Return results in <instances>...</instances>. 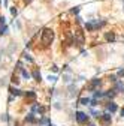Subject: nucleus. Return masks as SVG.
Here are the masks:
<instances>
[{
  "instance_id": "18",
  "label": "nucleus",
  "mask_w": 124,
  "mask_h": 126,
  "mask_svg": "<svg viewBox=\"0 0 124 126\" xmlns=\"http://www.w3.org/2000/svg\"><path fill=\"white\" fill-rule=\"evenodd\" d=\"M115 90H124V84L121 81H117L115 83Z\"/></svg>"
},
{
  "instance_id": "26",
  "label": "nucleus",
  "mask_w": 124,
  "mask_h": 126,
  "mask_svg": "<svg viewBox=\"0 0 124 126\" xmlns=\"http://www.w3.org/2000/svg\"><path fill=\"white\" fill-rule=\"evenodd\" d=\"M63 81L64 83H70V75H63Z\"/></svg>"
},
{
  "instance_id": "39",
  "label": "nucleus",
  "mask_w": 124,
  "mask_h": 126,
  "mask_svg": "<svg viewBox=\"0 0 124 126\" xmlns=\"http://www.w3.org/2000/svg\"><path fill=\"white\" fill-rule=\"evenodd\" d=\"M2 54H3V51H2V50H0V60H2Z\"/></svg>"
},
{
  "instance_id": "27",
  "label": "nucleus",
  "mask_w": 124,
  "mask_h": 126,
  "mask_svg": "<svg viewBox=\"0 0 124 126\" xmlns=\"http://www.w3.org/2000/svg\"><path fill=\"white\" fill-rule=\"evenodd\" d=\"M117 77H118V75H109V80H111L112 83H117V81H118V80H117Z\"/></svg>"
},
{
  "instance_id": "2",
  "label": "nucleus",
  "mask_w": 124,
  "mask_h": 126,
  "mask_svg": "<svg viewBox=\"0 0 124 126\" xmlns=\"http://www.w3.org/2000/svg\"><path fill=\"white\" fill-rule=\"evenodd\" d=\"M76 122L79 123V125H85L88 123V114L87 113H84V111H76Z\"/></svg>"
},
{
  "instance_id": "12",
  "label": "nucleus",
  "mask_w": 124,
  "mask_h": 126,
  "mask_svg": "<svg viewBox=\"0 0 124 126\" xmlns=\"http://www.w3.org/2000/svg\"><path fill=\"white\" fill-rule=\"evenodd\" d=\"M24 96H26L27 99H35V98H36V93H35L33 90H30V92H26Z\"/></svg>"
},
{
  "instance_id": "16",
  "label": "nucleus",
  "mask_w": 124,
  "mask_h": 126,
  "mask_svg": "<svg viewBox=\"0 0 124 126\" xmlns=\"http://www.w3.org/2000/svg\"><path fill=\"white\" fill-rule=\"evenodd\" d=\"M79 104L81 105H88V104H91V101H90L88 98H81L79 99Z\"/></svg>"
},
{
  "instance_id": "10",
  "label": "nucleus",
  "mask_w": 124,
  "mask_h": 126,
  "mask_svg": "<svg viewBox=\"0 0 124 126\" xmlns=\"http://www.w3.org/2000/svg\"><path fill=\"white\" fill-rule=\"evenodd\" d=\"M21 75H22V78H26V80H30V77H31V74L27 71V69H24V68H22L21 69Z\"/></svg>"
},
{
  "instance_id": "38",
  "label": "nucleus",
  "mask_w": 124,
  "mask_h": 126,
  "mask_svg": "<svg viewBox=\"0 0 124 126\" xmlns=\"http://www.w3.org/2000/svg\"><path fill=\"white\" fill-rule=\"evenodd\" d=\"M87 125H88V126H96V125H94V123H90V122H88V123H87Z\"/></svg>"
},
{
  "instance_id": "31",
  "label": "nucleus",
  "mask_w": 124,
  "mask_h": 126,
  "mask_svg": "<svg viewBox=\"0 0 124 126\" xmlns=\"http://www.w3.org/2000/svg\"><path fill=\"white\" fill-rule=\"evenodd\" d=\"M6 80H8V78H2V81H0V86H5V84H6Z\"/></svg>"
},
{
  "instance_id": "3",
  "label": "nucleus",
  "mask_w": 124,
  "mask_h": 126,
  "mask_svg": "<svg viewBox=\"0 0 124 126\" xmlns=\"http://www.w3.org/2000/svg\"><path fill=\"white\" fill-rule=\"evenodd\" d=\"M75 42L78 45H84V33L81 29H76L75 30Z\"/></svg>"
},
{
  "instance_id": "13",
  "label": "nucleus",
  "mask_w": 124,
  "mask_h": 126,
  "mask_svg": "<svg viewBox=\"0 0 124 126\" xmlns=\"http://www.w3.org/2000/svg\"><path fill=\"white\" fill-rule=\"evenodd\" d=\"M69 90H70V93H69V96H70V98H73V96L76 95V86H75V84H70V87H69Z\"/></svg>"
},
{
  "instance_id": "29",
  "label": "nucleus",
  "mask_w": 124,
  "mask_h": 126,
  "mask_svg": "<svg viewBox=\"0 0 124 126\" xmlns=\"http://www.w3.org/2000/svg\"><path fill=\"white\" fill-rule=\"evenodd\" d=\"M48 80H49L51 83H54V81H57V77H54V75L51 77V75H49V77H48Z\"/></svg>"
},
{
  "instance_id": "14",
  "label": "nucleus",
  "mask_w": 124,
  "mask_h": 126,
  "mask_svg": "<svg viewBox=\"0 0 124 126\" xmlns=\"http://www.w3.org/2000/svg\"><path fill=\"white\" fill-rule=\"evenodd\" d=\"M26 122H29V123H35V114H33V113L27 114V116H26Z\"/></svg>"
},
{
  "instance_id": "21",
  "label": "nucleus",
  "mask_w": 124,
  "mask_h": 126,
  "mask_svg": "<svg viewBox=\"0 0 124 126\" xmlns=\"http://www.w3.org/2000/svg\"><path fill=\"white\" fill-rule=\"evenodd\" d=\"M39 108H41V105H39V104L31 105V113H36V111H39Z\"/></svg>"
},
{
  "instance_id": "34",
  "label": "nucleus",
  "mask_w": 124,
  "mask_h": 126,
  "mask_svg": "<svg viewBox=\"0 0 124 126\" xmlns=\"http://www.w3.org/2000/svg\"><path fill=\"white\" fill-rule=\"evenodd\" d=\"M55 108H57V110H60V108H61V105H60V102H55V105H54Z\"/></svg>"
},
{
  "instance_id": "4",
  "label": "nucleus",
  "mask_w": 124,
  "mask_h": 126,
  "mask_svg": "<svg viewBox=\"0 0 124 126\" xmlns=\"http://www.w3.org/2000/svg\"><path fill=\"white\" fill-rule=\"evenodd\" d=\"M100 84H102V80H100V78H93L91 83L88 84V90L93 92V90H96L97 87H100Z\"/></svg>"
},
{
  "instance_id": "32",
  "label": "nucleus",
  "mask_w": 124,
  "mask_h": 126,
  "mask_svg": "<svg viewBox=\"0 0 124 126\" xmlns=\"http://www.w3.org/2000/svg\"><path fill=\"white\" fill-rule=\"evenodd\" d=\"M117 75H118V77H121V75H124V69H120V71H118V74H117Z\"/></svg>"
},
{
  "instance_id": "5",
  "label": "nucleus",
  "mask_w": 124,
  "mask_h": 126,
  "mask_svg": "<svg viewBox=\"0 0 124 126\" xmlns=\"http://www.w3.org/2000/svg\"><path fill=\"white\" fill-rule=\"evenodd\" d=\"M100 122H102L105 126H109L111 122H112V117H111V113H105L100 116Z\"/></svg>"
},
{
  "instance_id": "24",
  "label": "nucleus",
  "mask_w": 124,
  "mask_h": 126,
  "mask_svg": "<svg viewBox=\"0 0 124 126\" xmlns=\"http://www.w3.org/2000/svg\"><path fill=\"white\" fill-rule=\"evenodd\" d=\"M10 14H12L14 17H16V14H18V9H16V8H10Z\"/></svg>"
},
{
  "instance_id": "11",
  "label": "nucleus",
  "mask_w": 124,
  "mask_h": 126,
  "mask_svg": "<svg viewBox=\"0 0 124 126\" xmlns=\"http://www.w3.org/2000/svg\"><path fill=\"white\" fill-rule=\"evenodd\" d=\"M31 75H33V78H35L37 83L41 81V78H42V77H41V72H39L37 69H35V71H33V72H31Z\"/></svg>"
},
{
  "instance_id": "9",
  "label": "nucleus",
  "mask_w": 124,
  "mask_h": 126,
  "mask_svg": "<svg viewBox=\"0 0 124 126\" xmlns=\"http://www.w3.org/2000/svg\"><path fill=\"white\" fill-rule=\"evenodd\" d=\"M105 39H106V41H108V42H114L115 41V35H114V33H106V35H105Z\"/></svg>"
},
{
  "instance_id": "36",
  "label": "nucleus",
  "mask_w": 124,
  "mask_h": 126,
  "mask_svg": "<svg viewBox=\"0 0 124 126\" xmlns=\"http://www.w3.org/2000/svg\"><path fill=\"white\" fill-rule=\"evenodd\" d=\"M120 114H121L123 117H124V108H121V111H120Z\"/></svg>"
},
{
  "instance_id": "28",
  "label": "nucleus",
  "mask_w": 124,
  "mask_h": 126,
  "mask_svg": "<svg viewBox=\"0 0 124 126\" xmlns=\"http://www.w3.org/2000/svg\"><path fill=\"white\" fill-rule=\"evenodd\" d=\"M6 24V18L5 17H0V26H5Z\"/></svg>"
},
{
  "instance_id": "35",
  "label": "nucleus",
  "mask_w": 124,
  "mask_h": 126,
  "mask_svg": "<svg viewBox=\"0 0 124 126\" xmlns=\"http://www.w3.org/2000/svg\"><path fill=\"white\" fill-rule=\"evenodd\" d=\"M52 72H58V66L54 65V66H52Z\"/></svg>"
},
{
  "instance_id": "7",
  "label": "nucleus",
  "mask_w": 124,
  "mask_h": 126,
  "mask_svg": "<svg viewBox=\"0 0 124 126\" xmlns=\"http://www.w3.org/2000/svg\"><path fill=\"white\" fill-rule=\"evenodd\" d=\"M9 92H10V95H12V96H21L22 95V92L18 87H14V86H10V87H9Z\"/></svg>"
},
{
  "instance_id": "33",
  "label": "nucleus",
  "mask_w": 124,
  "mask_h": 126,
  "mask_svg": "<svg viewBox=\"0 0 124 126\" xmlns=\"http://www.w3.org/2000/svg\"><path fill=\"white\" fill-rule=\"evenodd\" d=\"M79 12V8H75V9H72V14H78Z\"/></svg>"
},
{
  "instance_id": "15",
  "label": "nucleus",
  "mask_w": 124,
  "mask_h": 126,
  "mask_svg": "<svg viewBox=\"0 0 124 126\" xmlns=\"http://www.w3.org/2000/svg\"><path fill=\"white\" fill-rule=\"evenodd\" d=\"M94 99H99V98H105V92H100V90H97V92H94V96H93Z\"/></svg>"
},
{
  "instance_id": "17",
  "label": "nucleus",
  "mask_w": 124,
  "mask_h": 126,
  "mask_svg": "<svg viewBox=\"0 0 124 126\" xmlns=\"http://www.w3.org/2000/svg\"><path fill=\"white\" fill-rule=\"evenodd\" d=\"M85 29H87L88 32H91V30H94V29H96V26H94V23H87V24H85Z\"/></svg>"
},
{
  "instance_id": "19",
  "label": "nucleus",
  "mask_w": 124,
  "mask_h": 126,
  "mask_svg": "<svg viewBox=\"0 0 124 126\" xmlns=\"http://www.w3.org/2000/svg\"><path fill=\"white\" fill-rule=\"evenodd\" d=\"M6 33H8V27H6V24H5V26H0V36H2V35H6Z\"/></svg>"
},
{
  "instance_id": "22",
  "label": "nucleus",
  "mask_w": 124,
  "mask_h": 126,
  "mask_svg": "<svg viewBox=\"0 0 124 126\" xmlns=\"http://www.w3.org/2000/svg\"><path fill=\"white\" fill-rule=\"evenodd\" d=\"M39 123H41V125H46V123H49V119L48 117H42V120H39Z\"/></svg>"
},
{
  "instance_id": "30",
  "label": "nucleus",
  "mask_w": 124,
  "mask_h": 126,
  "mask_svg": "<svg viewBox=\"0 0 124 126\" xmlns=\"http://www.w3.org/2000/svg\"><path fill=\"white\" fill-rule=\"evenodd\" d=\"M90 105H93V107H96V105H97V99H91V104H90Z\"/></svg>"
},
{
  "instance_id": "23",
  "label": "nucleus",
  "mask_w": 124,
  "mask_h": 126,
  "mask_svg": "<svg viewBox=\"0 0 124 126\" xmlns=\"http://www.w3.org/2000/svg\"><path fill=\"white\" fill-rule=\"evenodd\" d=\"M0 120H2V122H8V120H9L8 114H3V116H0Z\"/></svg>"
},
{
  "instance_id": "1",
  "label": "nucleus",
  "mask_w": 124,
  "mask_h": 126,
  "mask_svg": "<svg viewBox=\"0 0 124 126\" xmlns=\"http://www.w3.org/2000/svg\"><path fill=\"white\" fill-rule=\"evenodd\" d=\"M54 41V30L52 29H43L41 35V44L43 47H49Z\"/></svg>"
},
{
  "instance_id": "8",
  "label": "nucleus",
  "mask_w": 124,
  "mask_h": 126,
  "mask_svg": "<svg viewBox=\"0 0 124 126\" xmlns=\"http://www.w3.org/2000/svg\"><path fill=\"white\" fill-rule=\"evenodd\" d=\"M115 95H117V90H115V89L105 92V98H108V99H114V98H115Z\"/></svg>"
},
{
  "instance_id": "6",
  "label": "nucleus",
  "mask_w": 124,
  "mask_h": 126,
  "mask_svg": "<svg viewBox=\"0 0 124 126\" xmlns=\"http://www.w3.org/2000/svg\"><path fill=\"white\" fill-rule=\"evenodd\" d=\"M106 110H108V111L112 114V113H115V111L118 110V107H117L115 102H108V104H106Z\"/></svg>"
},
{
  "instance_id": "20",
  "label": "nucleus",
  "mask_w": 124,
  "mask_h": 126,
  "mask_svg": "<svg viewBox=\"0 0 124 126\" xmlns=\"http://www.w3.org/2000/svg\"><path fill=\"white\" fill-rule=\"evenodd\" d=\"M22 57H24V60H27V62H33L31 56H30V54H27V53H24V54H22Z\"/></svg>"
},
{
  "instance_id": "37",
  "label": "nucleus",
  "mask_w": 124,
  "mask_h": 126,
  "mask_svg": "<svg viewBox=\"0 0 124 126\" xmlns=\"http://www.w3.org/2000/svg\"><path fill=\"white\" fill-rule=\"evenodd\" d=\"M22 2H24V3H30L31 0H22Z\"/></svg>"
},
{
  "instance_id": "25",
  "label": "nucleus",
  "mask_w": 124,
  "mask_h": 126,
  "mask_svg": "<svg viewBox=\"0 0 124 126\" xmlns=\"http://www.w3.org/2000/svg\"><path fill=\"white\" fill-rule=\"evenodd\" d=\"M10 81H12L14 84H18V83H20V80H18V77H16V75H14V77H12V80H10Z\"/></svg>"
}]
</instances>
